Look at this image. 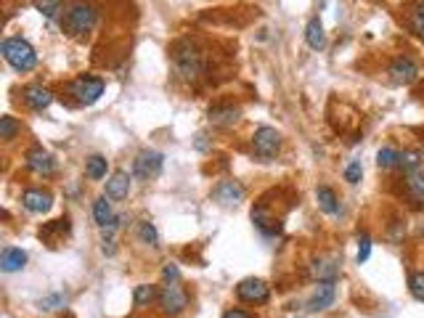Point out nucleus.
<instances>
[{"instance_id": "nucleus-19", "label": "nucleus", "mask_w": 424, "mask_h": 318, "mask_svg": "<svg viewBox=\"0 0 424 318\" xmlns=\"http://www.w3.org/2000/svg\"><path fill=\"white\" fill-rule=\"evenodd\" d=\"M27 266V252L19 250V247H6L0 255V268L3 273H17Z\"/></svg>"}, {"instance_id": "nucleus-34", "label": "nucleus", "mask_w": 424, "mask_h": 318, "mask_svg": "<svg viewBox=\"0 0 424 318\" xmlns=\"http://www.w3.org/2000/svg\"><path fill=\"white\" fill-rule=\"evenodd\" d=\"M361 178H363V165H361V159H353V162L345 168V181L350 186H358L361 183Z\"/></svg>"}, {"instance_id": "nucleus-36", "label": "nucleus", "mask_w": 424, "mask_h": 318, "mask_svg": "<svg viewBox=\"0 0 424 318\" xmlns=\"http://www.w3.org/2000/svg\"><path fill=\"white\" fill-rule=\"evenodd\" d=\"M162 279H165L168 284H178V281H181V270H178V266L168 263V266L162 268Z\"/></svg>"}, {"instance_id": "nucleus-4", "label": "nucleus", "mask_w": 424, "mask_h": 318, "mask_svg": "<svg viewBox=\"0 0 424 318\" xmlns=\"http://www.w3.org/2000/svg\"><path fill=\"white\" fill-rule=\"evenodd\" d=\"M103 88H106V83H103L101 77L80 74V77H74L69 83V96H74V101L80 106H90V103H96L103 96Z\"/></svg>"}, {"instance_id": "nucleus-28", "label": "nucleus", "mask_w": 424, "mask_h": 318, "mask_svg": "<svg viewBox=\"0 0 424 318\" xmlns=\"http://www.w3.org/2000/svg\"><path fill=\"white\" fill-rule=\"evenodd\" d=\"M154 300H159V289L152 284H141L133 289V302H136L138 308H146V305H152Z\"/></svg>"}, {"instance_id": "nucleus-20", "label": "nucleus", "mask_w": 424, "mask_h": 318, "mask_svg": "<svg viewBox=\"0 0 424 318\" xmlns=\"http://www.w3.org/2000/svg\"><path fill=\"white\" fill-rule=\"evenodd\" d=\"M305 43L313 50H321L326 46V32H323V24L319 17H313L305 27Z\"/></svg>"}, {"instance_id": "nucleus-6", "label": "nucleus", "mask_w": 424, "mask_h": 318, "mask_svg": "<svg viewBox=\"0 0 424 318\" xmlns=\"http://www.w3.org/2000/svg\"><path fill=\"white\" fill-rule=\"evenodd\" d=\"M162 168H165V154L154 149H143L136 154L133 159V175L141 178V181H154L162 175Z\"/></svg>"}, {"instance_id": "nucleus-11", "label": "nucleus", "mask_w": 424, "mask_h": 318, "mask_svg": "<svg viewBox=\"0 0 424 318\" xmlns=\"http://www.w3.org/2000/svg\"><path fill=\"white\" fill-rule=\"evenodd\" d=\"M21 204H24L27 212L43 215V212H48L53 207V194L51 191H43V188H27L21 194Z\"/></svg>"}, {"instance_id": "nucleus-30", "label": "nucleus", "mask_w": 424, "mask_h": 318, "mask_svg": "<svg viewBox=\"0 0 424 318\" xmlns=\"http://www.w3.org/2000/svg\"><path fill=\"white\" fill-rule=\"evenodd\" d=\"M138 239H141V244L159 247V231H157V226L149 223V220H141V223H138Z\"/></svg>"}, {"instance_id": "nucleus-26", "label": "nucleus", "mask_w": 424, "mask_h": 318, "mask_svg": "<svg viewBox=\"0 0 424 318\" xmlns=\"http://www.w3.org/2000/svg\"><path fill=\"white\" fill-rule=\"evenodd\" d=\"M406 194L414 201L424 204V170L414 172V175H406Z\"/></svg>"}, {"instance_id": "nucleus-3", "label": "nucleus", "mask_w": 424, "mask_h": 318, "mask_svg": "<svg viewBox=\"0 0 424 318\" xmlns=\"http://www.w3.org/2000/svg\"><path fill=\"white\" fill-rule=\"evenodd\" d=\"M0 53L17 72H32L37 67V50L24 37H6L0 46Z\"/></svg>"}, {"instance_id": "nucleus-8", "label": "nucleus", "mask_w": 424, "mask_h": 318, "mask_svg": "<svg viewBox=\"0 0 424 318\" xmlns=\"http://www.w3.org/2000/svg\"><path fill=\"white\" fill-rule=\"evenodd\" d=\"M236 297L247 305H265L271 300V286L263 279H244L236 286Z\"/></svg>"}, {"instance_id": "nucleus-33", "label": "nucleus", "mask_w": 424, "mask_h": 318, "mask_svg": "<svg viewBox=\"0 0 424 318\" xmlns=\"http://www.w3.org/2000/svg\"><path fill=\"white\" fill-rule=\"evenodd\" d=\"M408 292L419 302H424V270H414L408 276Z\"/></svg>"}, {"instance_id": "nucleus-31", "label": "nucleus", "mask_w": 424, "mask_h": 318, "mask_svg": "<svg viewBox=\"0 0 424 318\" xmlns=\"http://www.w3.org/2000/svg\"><path fill=\"white\" fill-rule=\"evenodd\" d=\"M21 130V125L17 122V117H11V115H6V117H0V138L3 141H14Z\"/></svg>"}, {"instance_id": "nucleus-32", "label": "nucleus", "mask_w": 424, "mask_h": 318, "mask_svg": "<svg viewBox=\"0 0 424 318\" xmlns=\"http://www.w3.org/2000/svg\"><path fill=\"white\" fill-rule=\"evenodd\" d=\"M32 6L46 19H56V14H59L61 6H64V0H32Z\"/></svg>"}, {"instance_id": "nucleus-7", "label": "nucleus", "mask_w": 424, "mask_h": 318, "mask_svg": "<svg viewBox=\"0 0 424 318\" xmlns=\"http://www.w3.org/2000/svg\"><path fill=\"white\" fill-rule=\"evenodd\" d=\"M157 302H159V310L165 316H181L188 305V292L181 286V281L178 284H168L159 292V300Z\"/></svg>"}, {"instance_id": "nucleus-14", "label": "nucleus", "mask_w": 424, "mask_h": 318, "mask_svg": "<svg viewBox=\"0 0 424 318\" xmlns=\"http://www.w3.org/2000/svg\"><path fill=\"white\" fill-rule=\"evenodd\" d=\"M241 117V109L239 106H231V103H218L207 112V119L215 125V128H231L234 122H239Z\"/></svg>"}, {"instance_id": "nucleus-15", "label": "nucleus", "mask_w": 424, "mask_h": 318, "mask_svg": "<svg viewBox=\"0 0 424 318\" xmlns=\"http://www.w3.org/2000/svg\"><path fill=\"white\" fill-rule=\"evenodd\" d=\"M215 199L221 201L223 207H236L244 201V186L236 181H221L215 188Z\"/></svg>"}, {"instance_id": "nucleus-25", "label": "nucleus", "mask_w": 424, "mask_h": 318, "mask_svg": "<svg viewBox=\"0 0 424 318\" xmlns=\"http://www.w3.org/2000/svg\"><path fill=\"white\" fill-rule=\"evenodd\" d=\"M67 236L69 234V218H61V220H53L48 223L46 228H40V239H46L51 247H56V241H59V236Z\"/></svg>"}, {"instance_id": "nucleus-27", "label": "nucleus", "mask_w": 424, "mask_h": 318, "mask_svg": "<svg viewBox=\"0 0 424 318\" xmlns=\"http://www.w3.org/2000/svg\"><path fill=\"white\" fill-rule=\"evenodd\" d=\"M398 162H401V151L395 149V146H382V149L376 151V165H379V170L398 168Z\"/></svg>"}, {"instance_id": "nucleus-5", "label": "nucleus", "mask_w": 424, "mask_h": 318, "mask_svg": "<svg viewBox=\"0 0 424 318\" xmlns=\"http://www.w3.org/2000/svg\"><path fill=\"white\" fill-rule=\"evenodd\" d=\"M252 151L257 159L263 162H271L273 157L281 151V133L271 128V125H263L252 133Z\"/></svg>"}, {"instance_id": "nucleus-18", "label": "nucleus", "mask_w": 424, "mask_h": 318, "mask_svg": "<svg viewBox=\"0 0 424 318\" xmlns=\"http://www.w3.org/2000/svg\"><path fill=\"white\" fill-rule=\"evenodd\" d=\"M252 223L263 231V234H268V236H273V234H279L281 231V223H279V218H273L271 212H268V207L260 201L257 207L252 210Z\"/></svg>"}, {"instance_id": "nucleus-24", "label": "nucleus", "mask_w": 424, "mask_h": 318, "mask_svg": "<svg viewBox=\"0 0 424 318\" xmlns=\"http://www.w3.org/2000/svg\"><path fill=\"white\" fill-rule=\"evenodd\" d=\"M106 172H109V159H106V157H101V154L88 157V162H85V175H88L90 181H101V178H106Z\"/></svg>"}, {"instance_id": "nucleus-10", "label": "nucleus", "mask_w": 424, "mask_h": 318, "mask_svg": "<svg viewBox=\"0 0 424 318\" xmlns=\"http://www.w3.org/2000/svg\"><path fill=\"white\" fill-rule=\"evenodd\" d=\"M334 300H337V281H319V286L313 289V295L307 300V310L321 313L326 308H332Z\"/></svg>"}, {"instance_id": "nucleus-17", "label": "nucleus", "mask_w": 424, "mask_h": 318, "mask_svg": "<svg viewBox=\"0 0 424 318\" xmlns=\"http://www.w3.org/2000/svg\"><path fill=\"white\" fill-rule=\"evenodd\" d=\"M24 103L32 112H43L53 103V93L43 85H30V88H24Z\"/></svg>"}, {"instance_id": "nucleus-35", "label": "nucleus", "mask_w": 424, "mask_h": 318, "mask_svg": "<svg viewBox=\"0 0 424 318\" xmlns=\"http://www.w3.org/2000/svg\"><path fill=\"white\" fill-rule=\"evenodd\" d=\"M372 255V236L361 234L358 236V263H366Z\"/></svg>"}, {"instance_id": "nucleus-2", "label": "nucleus", "mask_w": 424, "mask_h": 318, "mask_svg": "<svg viewBox=\"0 0 424 318\" xmlns=\"http://www.w3.org/2000/svg\"><path fill=\"white\" fill-rule=\"evenodd\" d=\"M96 19H99V14H96V8L90 3L72 0L67 6V11H64V17H61V30L72 34V37H83L96 27Z\"/></svg>"}, {"instance_id": "nucleus-38", "label": "nucleus", "mask_w": 424, "mask_h": 318, "mask_svg": "<svg viewBox=\"0 0 424 318\" xmlns=\"http://www.w3.org/2000/svg\"><path fill=\"white\" fill-rule=\"evenodd\" d=\"M223 318H252L247 310H239V308H231V310H225L223 313Z\"/></svg>"}, {"instance_id": "nucleus-39", "label": "nucleus", "mask_w": 424, "mask_h": 318, "mask_svg": "<svg viewBox=\"0 0 424 318\" xmlns=\"http://www.w3.org/2000/svg\"><path fill=\"white\" fill-rule=\"evenodd\" d=\"M204 138H207V135H204V133H199V135H196V149H207V141H204Z\"/></svg>"}, {"instance_id": "nucleus-23", "label": "nucleus", "mask_w": 424, "mask_h": 318, "mask_svg": "<svg viewBox=\"0 0 424 318\" xmlns=\"http://www.w3.org/2000/svg\"><path fill=\"white\" fill-rule=\"evenodd\" d=\"M114 218H117V215L112 212V201H109V197H99V199L93 201V220H96L99 228H106Z\"/></svg>"}, {"instance_id": "nucleus-13", "label": "nucleus", "mask_w": 424, "mask_h": 318, "mask_svg": "<svg viewBox=\"0 0 424 318\" xmlns=\"http://www.w3.org/2000/svg\"><path fill=\"white\" fill-rule=\"evenodd\" d=\"M310 276L316 281H337L339 276V260L332 255H321L310 263Z\"/></svg>"}, {"instance_id": "nucleus-1", "label": "nucleus", "mask_w": 424, "mask_h": 318, "mask_svg": "<svg viewBox=\"0 0 424 318\" xmlns=\"http://www.w3.org/2000/svg\"><path fill=\"white\" fill-rule=\"evenodd\" d=\"M170 59H172V69L181 80L194 83L204 74V56L202 50L196 48L191 40H178L172 50H170Z\"/></svg>"}, {"instance_id": "nucleus-12", "label": "nucleus", "mask_w": 424, "mask_h": 318, "mask_svg": "<svg viewBox=\"0 0 424 318\" xmlns=\"http://www.w3.org/2000/svg\"><path fill=\"white\" fill-rule=\"evenodd\" d=\"M27 170L34 172V175H53L56 172V159L43 146H32L27 151Z\"/></svg>"}, {"instance_id": "nucleus-21", "label": "nucleus", "mask_w": 424, "mask_h": 318, "mask_svg": "<svg viewBox=\"0 0 424 318\" xmlns=\"http://www.w3.org/2000/svg\"><path fill=\"white\" fill-rule=\"evenodd\" d=\"M316 201H319V207H321L326 215H337L339 212L337 194H334V188H329V186H319V188H316Z\"/></svg>"}, {"instance_id": "nucleus-37", "label": "nucleus", "mask_w": 424, "mask_h": 318, "mask_svg": "<svg viewBox=\"0 0 424 318\" xmlns=\"http://www.w3.org/2000/svg\"><path fill=\"white\" fill-rule=\"evenodd\" d=\"M64 297L61 295H53V297H46V300H40V308L43 310H53V305H64Z\"/></svg>"}, {"instance_id": "nucleus-22", "label": "nucleus", "mask_w": 424, "mask_h": 318, "mask_svg": "<svg viewBox=\"0 0 424 318\" xmlns=\"http://www.w3.org/2000/svg\"><path fill=\"white\" fill-rule=\"evenodd\" d=\"M422 165H424V154L419 149L401 151V162H398V168L403 170V175H414V172H419Z\"/></svg>"}, {"instance_id": "nucleus-9", "label": "nucleus", "mask_w": 424, "mask_h": 318, "mask_svg": "<svg viewBox=\"0 0 424 318\" xmlns=\"http://www.w3.org/2000/svg\"><path fill=\"white\" fill-rule=\"evenodd\" d=\"M387 74H390V80L395 85H411L416 83V77H419V64L411 56H398V59H392Z\"/></svg>"}, {"instance_id": "nucleus-16", "label": "nucleus", "mask_w": 424, "mask_h": 318, "mask_svg": "<svg viewBox=\"0 0 424 318\" xmlns=\"http://www.w3.org/2000/svg\"><path fill=\"white\" fill-rule=\"evenodd\" d=\"M130 175L125 172V170H117V172H112V178L106 181V197L112 201H122L128 199V194H130Z\"/></svg>"}, {"instance_id": "nucleus-29", "label": "nucleus", "mask_w": 424, "mask_h": 318, "mask_svg": "<svg viewBox=\"0 0 424 318\" xmlns=\"http://www.w3.org/2000/svg\"><path fill=\"white\" fill-rule=\"evenodd\" d=\"M408 27H411V32L416 34V37H422L424 40V0H419V3L411 8V14H408Z\"/></svg>"}]
</instances>
